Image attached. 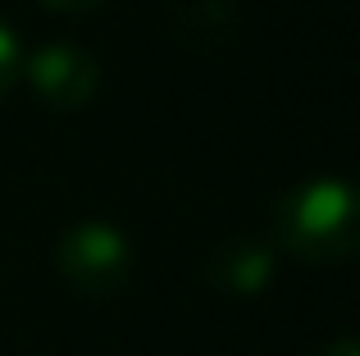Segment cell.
<instances>
[{"instance_id":"cell-1","label":"cell","mask_w":360,"mask_h":356,"mask_svg":"<svg viewBox=\"0 0 360 356\" xmlns=\"http://www.w3.org/2000/svg\"><path fill=\"white\" fill-rule=\"evenodd\" d=\"M274 238L301 265H342L360 242L356 187L338 174L297 183L274 210Z\"/></svg>"},{"instance_id":"cell-2","label":"cell","mask_w":360,"mask_h":356,"mask_svg":"<svg viewBox=\"0 0 360 356\" xmlns=\"http://www.w3.org/2000/svg\"><path fill=\"white\" fill-rule=\"evenodd\" d=\"M55 269L82 297H115L132 274V242L105 220H82L60 238Z\"/></svg>"},{"instance_id":"cell-3","label":"cell","mask_w":360,"mask_h":356,"mask_svg":"<svg viewBox=\"0 0 360 356\" xmlns=\"http://www.w3.org/2000/svg\"><path fill=\"white\" fill-rule=\"evenodd\" d=\"M23 78L51 110H82L101 87V64L82 46L46 42L32 55H23Z\"/></svg>"},{"instance_id":"cell-4","label":"cell","mask_w":360,"mask_h":356,"mask_svg":"<svg viewBox=\"0 0 360 356\" xmlns=\"http://www.w3.org/2000/svg\"><path fill=\"white\" fill-rule=\"evenodd\" d=\"M274 265H278V260H274V247H269V242L242 238V242H229V247L214 251L210 279L229 297H260L264 288L274 284Z\"/></svg>"},{"instance_id":"cell-5","label":"cell","mask_w":360,"mask_h":356,"mask_svg":"<svg viewBox=\"0 0 360 356\" xmlns=\"http://www.w3.org/2000/svg\"><path fill=\"white\" fill-rule=\"evenodd\" d=\"M23 55H27L23 42H18L5 23H0V96H5V91L23 78Z\"/></svg>"},{"instance_id":"cell-6","label":"cell","mask_w":360,"mask_h":356,"mask_svg":"<svg viewBox=\"0 0 360 356\" xmlns=\"http://www.w3.org/2000/svg\"><path fill=\"white\" fill-rule=\"evenodd\" d=\"M46 9H60V14H78V9H96L105 5V0H41Z\"/></svg>"},{"instance_id":"cell-7","label":"cell","mask_w":360,"mask_h":356,"mask_svg":"<svg viewBox=\"0 0 360 356\" xmlns=\"http://www.w3.org/2000/svg\"><path fill=\"white\" fill-rule=\"evenodd\" d=\"M319 356H360V348L352 338H333V343H324V348H319Z\"/></svg>"}]
</instances>
